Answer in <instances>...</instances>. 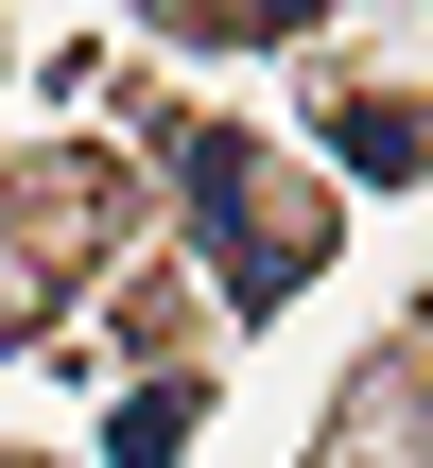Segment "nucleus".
I'll use <instances>...</instances> for the list:
<instances>
[{
    "instance_id": "20e7f679",
    "label": "nucleus",
    "mask_w": 433,
    "mask_h": 468,
    "mask_svg": "<svg viewBox=\"0 0 433 468\" xmlns=\"http://www.w3.org/2000/svg\"><path fill=\"white\" fill-rule=\"evenodd\" d=\"M0 468H17V452H0Z\"/></svg>"
},
{
    "instance_id": "f257e3e1",
    "label": "nucleus",
    "mask_w": 433,
    "mask_h": 468,
    "mask_svg": "<svg viewBox=\"0 0 433 468\" xmlns=\"http://www.w3.org/2000/svg\"><path fill=\"white\" fill-rule=\"evenodd\" d=\"M174 191H191V226H208L226 313H278V295L330 261V191H295L243 122H174Z\"/></svg>"
},
{
    "instance_id": "f03ea898",
    "label": "nucleus",
    "mask_w": 433,
    "mask_h": 468,
    "mask_svg": "<svg viewBox=\"0 0 433 468\" xmlns=\"http://www.w3.org/2000/svg\"><path fill=\"white\" fill-rule=\"evenodd\" d=\"M330 156L347 174H433V87H347L330 104Z\"/></svg>"
},
{
    "instance_id": "7ed1b4c3",
    "label": "nucleus",
    "mask_w": 433,
    "mask_h": 468,
    "mask_svg": "<svg viewBox=\"0 0 433 468\" xmlns=\"http://www.w3.org/2000/svg\"><path fill=\"white\" fill-rule=\"evenodd\" d=\"M191 417H208L191 382H139V399L104 417V452H121V468H174V452H191Z\"/></svg>"
}]
</instances>
